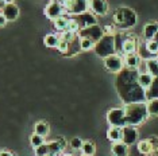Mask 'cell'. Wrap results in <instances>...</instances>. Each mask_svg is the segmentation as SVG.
Wrapping results in <instances>:
<instances>
[{
	"mask_svg": "<svg viewBox=\"0 0 158 156\" xmlns=\"http://www.w3.org/2000/svg\"><path fill=\"white\" fill-rule=\"evenodd\" d=\"M118 74L116 89L124 104L146 102V90L138 84V70L127 67Z\"/></svg>",
	"mask_w": 158,
	"mask_h": 156,
	"instance_id": "1",
	"label": "cell"
},
{
	"mask_svg": "<svg viewBox=\"0 0 158 156\" xmlns=\"http://www.w3.org/2000/svg\"><path fill=\"white\" fill-rule=\"evenodd\" d=\"M124 115H126V125H139L143 121H146L149 117L146 102H131L126 104L124 106Z\"/></svg>",
	"mask_w": 158,
	"mask_h": 156,
	"instance_id": "2",
	"label": "cell"
},
{
	"mask_svg": "<svg viewBox=\"0 0 158 156\" xmlns=\"http://www.w3.org/2000/svg\"><path fill=\"white\" fill-rule=\"evenodd\" d=\"M114 22L120 30H130L136 23V14L128 7H120L114 14Z\"/></svg>",
	"mask_w": 158,
	"mask_h": 156,
	"instance_id": "3",
	"label": "cell"
},
{
	"mask_svg": "<svg viewBox=\"0 0 158 156\" xmlns=\"http://www.w3.org/2000/svg\"><path fill=\"white\" fill-rule=\"evenodd\" d=\"M96 55L100 58H106L108 55H112L116 53V46H115V35L114 34H104L102 38L93 46Z\"/></svg>",
	"mask_w": 158,
	"mask_h": 156,
	"instance_id": "4",
	"label": "cell"
},
{
	"mask_svg": "<svg viewBox=\"0 0 158 156\" xmlns=\"http://www.w3.org/2000/svg\"><path fill=\"white\" fill-rule=\"evenodd\" d=\"M64 8L70 15H80L89 10L88 0H64Z\"/></svg>",
	"mask_w": 158,
	"mask_h": 156,
	"instance_id": "5",
	"label": "cell"
},
{
	"mask_svg": "<svg viewBox=\"0 0 158 156\" xmlns=\"http://www.w3.org/2000/svg\"><path fill=\"white\" fill-rule=\"evenodd\" d=\"M104 67L110 73H119L124 67V58L119 53H115L112 55H108L104 58Z\"/></svg>",
	"mask_w": 158,
	"mask_h": 156,
	"instance_id": "6",
	"label": "cell"
},
{
	"mask_svg": "<svg viewBox=\"0 0 158 156\" xmlns=\"http://www.w3.org/2000/svg\"><path fill=\"white\" fill-rule=\"evenodd\" d=\"M107 121L112 127H119L123 128L126 127V115L123 108H114L107 113Z\"/></svg>",
	"mask_w": 158,
	"mask_h": 156,
	"instance_id": "7",
	"label": "cell"
},
{
	"mask_svg": "<svg viewBox=\"0 0 158 156\" xmlns=\"http://www.w3.org/2000/svg\"><path fill=\"white\" fill-rule=\"evenodd\" d=\"M103 35H104V30L100 26H98V24H93V26H89L85 28H80V31L77 33L78 38H89V39H92L95 43Z\"/></svg>",
	"mask_w": 158,
	"mask_h": 156,
	"instance_id": "8",
	"label": "cell"
},
{
	"mask_svg": "<svg viewBox=\"0 0 158 156\" xmlns=\"http://www.w3.org/2000/svg\"><path fill=\"white\" fill-rule=\"evenodd\" d=\"M65 14H66L65 8H64V6L60 4V3L50 2L45 8V15H46V18H49L50 20H54L57 18L65 15Z\"/></svg>",
	"mask_w": 158,
	"mask_h": 156,
	"instance_id": "9",
	"label": "cell"
},
{
	"mask_svg": "<svg viewBox=\"0 0 158 156\" xmlns=\"http://www.w3.org/2000/svg\"><path fill=\"white\" fill-rule=\"evenodd\" d=\"M139 137V133L136 128H134L132 125H126L122 128V141L127 145H132L136 143Z\"/></svg>",
	"mask_w": 158,
	"mask_h": 156,
	"instance_id": "10",
	"label": "cell"
},
{
	"mask_svg": "<svg viewBox=\"0 0 158 156\" xmlns=\"http://www.w3.org/2000/svg\"><path fill=\"white\" fill-rule=\"evenodd\" d=\"M89 3V10L95 15L104 16L108 12V3L107 0H88Z\"/></svg>",
	"mask_w": 158,
	"mask_h": 156,
	"instance_id": "11",
	"label": "cell"
},
{
	"mask_svg": "<svg viewBox=\"0 0 158 156\" xmlns=\"http://www.w3.org/2000/svg\"><path fill=\"white\" fill-rule=\"evenodd\" d=\"M76 20L80 24V28H85V27H89V26H93V24H98V19H96L95 14L93 12H82L80 15H77Z\"/></svg>",
	"mask_w": 158,
	"mask_h": 156,
	"instance_id": "12",
	"label": "cell"
},
{
	"mask_svg": "<svg viewBox=\"0 0 158 156\" xmlns=\"http://www.w3.org/2000/svg\"><path fill=\"white\" fill-rule=\"evenodd\" d=\"M2 14L4 15L7 22H14V20H16L18 16H19V8H18V6L14 4V3H7L2 8Z\"/></svg>",
	"mask_w": 158,
	"mask_h": 156,
	"instance_id": "13",
	"label": "cell"
},
{
	"mask_svg": "<svg viewBox=\"0 0 158 156\" xmlns=\"http://www.w3.org/2000/svg\"><path fill=\"white\" fill-rule=\"evenodd\" d=\"M142 62V58L139 57L138 53H131L124 57V65L128 69H138Z\"/></svg>",
	"mask_w": 158,
	"mask_h": 156,
	"instance_id": "14",
	"label": "cell"
},
{
	"mask_svg": "<svg viewBox=\"0 0 158 156\" xmlns=\"http://www.w3.org/2000/svg\"><path fill=\"white\" fill-rule=\"evenodd\" d=\"M65 147H66V141H65V139H58V140L52 141V143H49V144H48L49 154H52V155L60 154V152L62 151Z\"/></svg>",
	"mask_w": 158,
	"mask_h": 156,
	"instance_id": "15",
	"label": "cell"
},
{
	"mask_svg": "<svg viewBox=\"0 0 158 156\" xmlns=\"http://www.w3.org/2000/svg\"><path fill=\"white\" fill-rule=\"evenodd\" d=\"M158 33V23L157 22H152L147 23L145 28H143V35H145L146 41H150V39H154L156 34Z\"/></svg>",
	"mask_w": 158,
	"mask_h": 156,
	"instance_id": "16",
	"label": "cell"
},
{
	"mask_svg": "<svg viewBox=\"0 0 158 156\" xmlns=\"http://www.w3.org/2000/svg\"><path fill=\"white\" fill-rule=\"evenodd\" d=\"M112 154L114 156H128V145L123 141H116L112 144Z\"/></svg>",
	"mask_w": 158,
	"mask_h": 156,
	"instance_id": "17",
	"label": "cell"
},
{
	"mask_svg": "<svg viewBox=\"0 0 158 156\" xmlns=\"http://www.w3.org/2000/svg\"><path fill=\"white\" fill-rule=\"evenodd\" d=\"M145 66H146V72L149 74H152L153 77H158V59L157 58H149L145 59Z\"/></svg>",
	"mask_w": 158,
	"mask_h": 156,
	"instance_id": "18",
	"label": "cell"
},
{
	"mask_svg": "<svg viewBox=\"0 0 158 156\" xmlns=\"http://www.w3.org/2000/svg\"><path fill=\"white\" fill-rule=\"evenodd\" d=\"M158 98V77L153 78V82L149 88L146 89V101Z\"/></svg>",
	"mask_w": 158,
	"mask_h": 156,
	"instance_id": "19",
	"label": "cell"
},
{
	"mask_svg": "<svg viewBox=\"0 0 158 156\" xmlns=\"http://www.w3.org/2000/svg\"><path fill=\"white\" fill-rule=\"evenodd\" d=\"M153 76L152 74H149L147 72H143V73H139L138 74V84L141 85V86L143 88V89H147V88L152 85V82H153Z\"/></svg>",
	"mask_w": 158,
	"mask_h": 156,
	"instance_id": "20",
	"label": "cell"
},
{
	"mask_svg": "<svg viewBox=\"0 0 158 156\" xmlns=\"http://www.w3.org/2000/svg\"><path fill=\"white\" fill-rule=\"evenodd\" d=\"M108 139L112 141V143H116V141H122V128L119 127H112L108 131Z\"/></svg>",
	"mask_w": 158,
	"mask_h": 156,
	"instance_id": "21",
	"label": "cell"
},
{
	"mask_svg": "<svg viewBox=\"0 0 158 156\" xmlns=\"http://www.w3.org/2000/svg\"><path fill=\"white\" fill-rule=\"evenodd\" d=\"M58 42H60V37H58V35H56V34H48L45 37V39H44L45 46H46V47H50V49L57 47Z\"/></svg>",
	"mask_w": 158,
	"mask_h": 156,
	"instance_id": "22",
	"label": "cell"
},
{
	"mask_svg": "<svg viewBox=\"0 0 158 156\" xmlns=\"http://www.w3.org/2000/svg\"><path fill=\"white\" fill-rule=\"evenodd\" d=\"M68 22H69V18H66L65 15L57 18V19H54V27L56 30H58L60 33H62V31L66 30L68 27Z\"/></svg>",
	"mask_w": 158,
	"mask_h": 156,
	"instance_id": "23",
	"label": "cell"
},
{
	"mask_svg": "<svg viewBox=\"0 0 158 156\" xmlns=\"http://www.w3.org/2000/svg\"><path fill=\"white\" fill-rule=\"evenodd\" d=\"M34 133L41 135V136L45 137L46 135L49 133V125L46 123H44V121L37 123V124H35V127H34Z\"/></svg>",
	"mask_w": 158,
	"mask_h": 156,
	"instance_id": "24",
	"label": "cell"
},
{
	"mask_svg": "<svg viewBox=\"0 0 158 156\" xmlns=\"http://www.w3.org/2000/svg\"><path fill=\"white\" fill-rule=\"evenodd\" d=\"M147 112L150 116H158V98H153V100L147 101Z\"/></svg>",
	"mask_w": 158,
	"mask_h": 156,
	"instance_id": "25",
	"label": "cell"
},
{
	"mask_svg": "<svg viewBox=\"0 0 158 156\" xmlns=\"http://www.w3.org/2000/svg\"><path fill=\"white\" fill-rule=\"evenodd\" d=\"M78 39H80V50H82V51L92 50L93 46H95V42L89 38H78Z\"/></svg>",
	"mask_w": 158,
	"mask_h": 156,
	"instance_id": "26",
	"label": "cell"
},
{
	"mask_svg": "<svg viewBox=\"0 0 158 156\" xmlns=\"http://www.w3.org/2000/svg\"><path fill=\"white\" fill-rule=\"evenodd\" d=\"M146 50L150 53L152 55L158 54V43L154 39H150V41H146Z\"/></svg>",
	"mask_w": 158,
	"mask_h": 156,
	"instance_id": "27",
	"label": "cell"
},
{
	"mask_svg": "<svg viewBox=\"0 0 158 156\" xmlns=\"http://www.w3.org/2000/svg\"><path fill=\"white\" fill-rule=\"evenodd\" d=\"M82 152H84V155H93L95 154V151H96V148H95V144L92 143V141H85V143H82Z\"/></svg>",
	"mask_w": 158,
	"mask_h": 156,
	"instance_id": "28",
	"label": "cell"
},
{
	"mask_svg": "<svg viewBox=\"0 0 158 156\" xmlns=\"http://www.w3.org/2000/svg\"><path fill=\"white\" fill-rule=\"evenodd\" d=\"M56 49L61 53V54H68V53H69V42H66V41H64V39L60 38V42H58V45H57Z\"/></svg>",
	"mask_w": 158,
	"mask_h": 156,
	"instance_id": "29",
	"label": "cell"
},
{
	"mask_svg": "<svg viewBox=\"0 0 158 156\" xmlns=\"http://www.w3.org/2000/svg\"><path fill=\"white\" fill-rule=\"evenodd\" d=\"M66 30L72 31V33H76V34L78 33V31H80V24H78V22L76 20V18H72V19H69Z\"/></svg>",
	"mask_w": 158,
	"mask_h": 156,
	"instance_id": "30",
	"label": "cell"
},
{
	"mask_svg": "<svg viewBox=\"0 0 158 156\" xmlns=\"http://www.w3.org/2000/svg\"><path fill=\"white\" fill-rule=\"evenodd\" d=\"M76 33H72V31H69V30H65V31H62L61 33V39H64V41H66V42H69V43H72V42L76 39Z\"/></svg>",
	"mask_w": 158,
	"mask_h": 156,
	"instance_id": "31",
	"label": "cell"
},
{
	"mask_svg": "<svg viewBox=\"0 0 158 156\" xmlns=\"http://www.w3.org/2000/svg\"><path fill=\"white\" fill-rule=\"evenodd\" d=\"M31 145L35 148V147H39L41 144H44L45 143V137L44 136H41V135H37V133H34L33 136H31Z\"/></svg>",
	"mask_w": 158,
	"mask_h": 156,
	"instance_id": "32",
	"label": "cell"
},
{
	"mask_svg": "<svg viewBox=\"0 0 158 156\" xmlns=\"http://www.w3.org/2000/svg\"><path fill=\"white\" fill-rule=\"evenodd\" d=\"M49 154V148H48V144H41L39 147H35V155L37 156H45Z\"/></svg>",
	"mask_w": 158,
	"mask_h": 156,
	"instance_id": "33",
	"label": "cell"
},
{
	"mask_svg": "<svg viewBox=\"0 0 158 156\" xmlns=\"http://www.w3.org/2000/svg\"><path fill=\"white\" fill-rule=\"evenodd\" d=\"M70 147L73 148V150H81L82 148V140L80 139V137H74V139H72Z\"/></svg>",
	"mask_w": 158,
	"mask_h": 156,
	"instance_id": "34",
	"label": "cell"
},
{
	"mask_svg": "<svg viewBox=\"0 0 158 156\" xmlns=\"http://www.w3.org/2000/svg\"><path fill=\"white\" fill-rule=\"evenodd\" d=\"M6 23H7V19L4 18V15H3L2 12H0V27L6 26Z\"/></svg>",
	"mask_w": 158,
	"mask_h": 156,
	"instance_id": "35",
	"label": "cell"
},
{
	"mask_svg": "<svg viewBox=\"0 0 158 156\" xmlns=\"http://www.w3.org/2000/svg\"><path fill=\"white\" fill-rule=\"evenodd\" d=\"M0 156H15V155L11 154V152H8V151H2L0 152Z\"/></svg>",
	"mask_w": 158,
	"mask_h": 156,
	"instance_id": "36",
	"label": "cell"
},
{
	"mask_svg": "<svg viewBox=\"0 0 158 156\" xmlns=\"http://www.w3.org/2000/svg\"><path fill=\"white\" fill-rule=\"evenodd\" d=\"M50 2H54V3H60V4H64V0H50Z\"/></svg>",
	"mask_w": 158,
	"mask_h": 156,
	"instance_id": "37",
	"label": "cell"
},
{
	"mask_svg": "<svg viewBox=\"0 0 158 156\" xmlns=\"http://www.w3.org/2000/svg\"><path fill=\"white\" fill-rule=\"evenodd\" d=\"M154 41H156V42H157V43H158V33L156 34V37H154Z\"/></svg>",
	"mask_w": 158,
	"mask_h": 156,
	"instance_id": "38",
	"label": "cell"
},
{
	"mask_svg": "<svg viewBox=\"0 0 158 156\" xmlns=\"http://www.w3.org/2000/svg\"><path fill=\"white\" fill-rule=\"evenodd\" d=\"M6 3H14V0H4Z\"/></svg>",
	"mask_w": 158,
	"mask_h": 156,
	"instance_id": "39",
	"label": "cell"
},
{
	"mask_svg": "<svg viewBox=\"0 0 158 156\" xmlns=\"http://www.w3.org/2000/svg\"><path fill=\"white\" fill-rule=\"evenodd\" d=\"M45 156H57V155H52V154H48V155H45Z\"/></svg>",
	"mask_w": 158,
	"mask_h": 156,
	"instance_id": "40",
	"label": "cell"
},
{
	"mask_svg": "<svg viewBox=\"0 0 158 156\" xmlns=\"http://www.w3.org/2000/svg\"><path fill=\"white\" fill-rule=\"evenodd\" d=\"M64 156H73V155H70V154H66V155H64Z\"/></svg>",
	"mask_w": 158,
	"mask_h": 156,
	"instance_id": "41",
	"label": "cell"
},
{
	"mask_svg": "<svg viewBox=\"0 0 158 156\" xmlns=\"http://www.w3.org/2000/svg\"><path fill=\"white\" fill-rule=\"evenodd\" d=\"M82 156H91V155H82Z\"/></svg>",
	"mask_w": 158,
	"mask_h": 156,
	"instance_id": "42",
	"label": "cell"
},
{
	"mask_svg": "<svg viewBox=\"0 0 158 156\" xmlns=\"http://www.w3.org/2000/svg\"><path fill=\"white\" fill-rule=\"evenodd\" d=\"M0 12H2V7H0Z\"/></svg>",
	"mask_w": 158,
	"mask_h": 156,
	"instance_id": "43",
	"label": "cell"
}]
</instances>
